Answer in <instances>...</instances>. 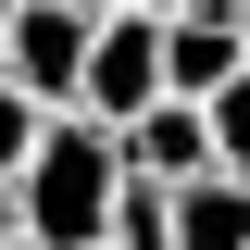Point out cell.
Returning <instances> with one entry per match:
<instances>
[{
  "label": "cell",
  "mask_w": 250,
  "mask_h": 250,
  "mask_svg": "<svg viewBox=\"0 0 250 250\" xmlns=\"http://www.w3.org/2000/svg\"><path fill=\"white\" fill-rule=\"evenodd\" d=\"M113 200H125V150H113V125L50 113V138H38V163H25V188H13L25 238H38V250H113Z\"/></svg>",
  "instance_id": "6da1fadb"
},
{
  "label": "cell",
  "mask_w": 250,
  "mask_h": 250,
  "mask_svg": "<svg viewBox=\"0 0 250 250\" xmlns=\"http://www.w3.org/2000/svg\"><path fill=\"white\" fill-rule=\"evenodd\" d=\"M88 50H100V13H75V0H13V88H25L38 113H75Z\"/></svg>",
  "instance_id": "7a4b0ae2"
},
{
  "label": "cell",
  "mask_w": 250,
  "mask_h": 250,
  "mask_svg": "<svg viewBox=\"0 0 250 250\" xmlns=\"http://www.w3.org/2000/svg\"><path fill=\"white\" fill-rule=\"evenodd\" d=\"M163 100V13H113L88 50V88H75V113L88 125H138Z\"/></svg>",
  "instance_id": "3957f363"
},
{
  "label": "cell",
  "mask_w": 250,
  "mask_h": 250,
  "mask_svg": "<svg viewBox=\"0 0 250 250\" xmlns=\"http://www.w3.org/2000/svg\"><path fill=\"white\" fill-rule=\"evenodd\" d=\"M113 150H125V175H138V188H200V175H225V163H213V113H200V100H150L138 125H113Z\"/></svg>",
  "instance_id": "277c9868"
},
{
  "label": "cell",
  "mask_w": 250,
  "mask_h": 250,
  "mask_svg": "<svg viewBox=\"0 0 250 250\" xmlns=\"http://www.w3.org/2000/svg\"><path fill=\"white\" fill-rule=\"evenodd\" d=\"M175 250H250V175L175 188Z\"/></svg>",
  "instance_id": "5b68a950"
},
{
  "label": "cell",
  "mask_w": 250,
  "mask_h": 250,
  "mask_svg": "<svg viewBox=\"0 0 250 250\" xmlns=\"http://www.w3.org/2000/svg\"><path fill=\"white\" fill-rule=\"evenodd\" d=\"M113 250H175V188H138V175H125V200H113Z\"/></svg>",
  "instance_id": "8992f818"
},
{
  "label": "cell",
  "mask_w": 250,
  "mask_h": 250,
  "mask_svg": "<svg viewBox=\"0 0 250 250\" xmlns=\"http://www.w3.org/2000/svg\"><path fill=\"white\" fill-rule=\"evenodd\" d=\"M38 138H50V113H38L13 75H0V188H25V163H38Z\"/></svg>",
  "instance_id": "52a82bcc"
},
{
  "label": "cell",
  "mask_w": 250,
  "mask_h": 250,
  "mask_svg": "<svg viewBox=\"0 0 250 250\" xmlns=\"http://www.w3.org/2000/svg\"><path fill=\"white\" fill-rule=\"evenodd\" d=\"M213 163H225V175H250V62L213 88Z\"/></svg>",
  "instance_id": "ba28073f"
},
{
  "label": "cell",
  "mask_w": 250,
  "mask_h": 250,
  "mask_svg": "<svg viewBox=\"0 0 250 250\" xmlns=\"http://www.w3.org/2000/svg\"><path fill=\"white\" fill-rule=\"evenodd\" d=\"M0 238H25V213H13V188H0Z\"/></svg>",
  "instance_id": "9c48e42d"
},
{
  "label": "cell",
  "mask_w": 250,
  "mask_h": 250,
  "mask_svg": "<svg viewBox=\"0 0 250 250\" xmlns=\"http://www.w3.org/2000/svg\"><path fill=\"white\" fill-rule=\"evenodd\" d=\"M0 75H13V0H0Z\"/></svg>",
  "instance_id": "30bf717a"
},
{
  "label": "cell",
  "mask_w": 250,
  "mask_h": 250,
  "mask_svg": "<svg viewBox=\"0 0 250 250\" xmlns=\"http://www.w3.org/2000/svg\"><path fill=\"white\" fill-rule=\"evenodd\" d=\"M238 50H250V0H238Z\"/></svg>",
  "instance_id": "8fae6325"
},
{
  "label": "cell",
  "mask_w": 250,
  "mask_h": 250,
  "mask_svg": "<svg viewBox=\"0 0 250 250\" xmlns=\"http://www.w3.org/2000/svg\"><path fill=\"white\" fill-rule=\"evenodd\" d=\"M0 250H38V238H0Z\"/></svg>",
  "instance_id": "7c38bea8"
},
{
  "label": "cell",
  "mask_w": 250,
  "mask_h": 250,
  "mask_svg": "<svg viewBox=\"0 0 250 250\" xmlns=\"http://www.w3.org/2000/svg\"><path fill=\"white\" fill-rule=\"evenodd\" d=\"M150 13H175V0H150Z\"/></svg>",
  "instance_id": "4fadbf2b"
}]
</instances>
